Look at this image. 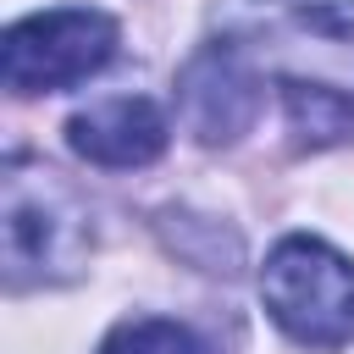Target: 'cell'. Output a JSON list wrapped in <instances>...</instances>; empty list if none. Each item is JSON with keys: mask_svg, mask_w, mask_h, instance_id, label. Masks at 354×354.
Returning <instances> with one entry per match:
<instances>
[{"mask_svg": "<svg viewBox=\"0 0 354 354\" xmlns=\"http://www.w3.org/2000/svg\"><path fill=\"white\" fill-rule=\"evenodd\" d=\"M94 221L77 188L44 160H6L0 177V266L11 288H55L88 266Z\"/></svg>", "mask_w": 354, "mask_h": 354, "instance_id": "6da1fadb", "label": "cell"}, {"mask_svg": "<svg viewBox=\"0 0 354 354\" xmlns=\"http://www.w3.org/2000/svg\"><path fill=\"white\" fill-rule=\"evenodd\" d=\"M260 299L271 321L304 348L354 343V260L310 232H293L266 254Z\"/></svg>", "mask_w": 354, "mask_h": 354, "instance_id": "7a4b0ae2", "label": "cell"}, {"mask_svg": "<svg viewBox=\"0 0 354 354\" xmlns=\"http://www.w3.org/2000/svg\"><path fill=\"white\" fill-rule=\"evenodd\" d=\"M116 55V22L94 6H55L22 17L0 39V72L11 94H50L94 77Z\"/></svg>", "mask_w": 354, "mask_h": 354, "instance_id": "3957f363", "label": "cell"}, {"mask_svg": "<svg viewBox=\"0 0 354 354\" xmlns=\"http://www.w3.org/2000/svg\"><path fill=\"white\" fill-rule=\"evenodd\" d=\"M177 116L199 144H238L260 116V77L227 44H205L177 72Z\"/></svg>", "mask_w": 354, "mask_h": 354, "instance_id": "277c9868", "label": "cell"}, {"mask_svg": "<svg viewBox=\"0 0 354 354\" xmlns=\"http://www.w3.org/2000/svg\"><path fill=\"white\" fill-rule=\"evenodd\" d=\"M171 127L166 111L144 94H116V100H94L88 111H77L66 122V144L72 155H83L88 166H111V171H133L160 160Z\"/></svg>", "mask_w": 354, "mask_h": 354, "instance_id": "5b68a950", "label": "cell"}, {"mask_svg": "<svg viewBox=\"0 0 354 354\" xmlns=\"http://www.w3.org/2000/svg\"><path fill=\"white\" fill-rule=\"evenodd\" d=\"M282 111H288V127L299 133V144H310V149L354 138V94H343L332 83L288 77L282 83Z\"/></svg>", "mask_w": 354, "mask_h": 354, "instance_id": "8992f818", "label": "cell"}, {"mask_svg": "<svg viewBox=\"0 0 354 354\" xmlns=\"http://www.w3.org/2000/svg\"><path fill=\"white\" fill-rule=\"evenodd\" d=\"M100 354H210L188 326H177V321H160V315H133V321H122L105 343H100Z\"/></svg>", "mask_w": 354, "mask_h": 354, "instance_id": "52a82bcc", "label": "cell"}, {"mask_svg": "<svg viewBox=\"0 0 354 354\" xmlns=\"http://www.w3.org/2000/svg\"><path fill=\"white\" fill-rule=\"evenodd\" d=\"M260 17H288L321 39H348L354 33V0H238Z\"/></svg>", "mask_w": 354, "mask_h": 354, "instance_id": "ba28073f", "label": "cell"}]
</instances>
